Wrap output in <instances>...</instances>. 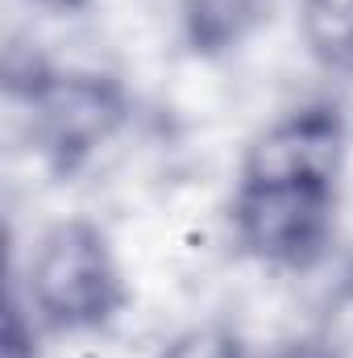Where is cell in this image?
I'll return each instance as SVG.
<instances>
[{
  "label": "cell",
  "instance_id": "obj_8",
  "mask_svg": "<svg viewBox=\"0 0 353 358\" xmlns=\"http://www.w3.org/2000/svg\"><path fill=\"white\" fill-rule=\"evenodd\" d=\"M0 358H38V334H33V321H29V313H25L17 292H8V304H4Z\"/></svg>",
  "mask_w": 353,
  "mask_h": 358
},
{
  "label": "cell",
  "instance_id": "obj_4",
  "mask_svg": "<svg viewBox=\"0 0 353 358\" xmlns=\"http://www.w3.org/2000/svg\"><path fill=\"white\" fill-rule=\"evenodd\" d=\"M345 163V117L333 104H303L274 121L250 146L241 179H324L337 183Z\"/></svg>",
  "mask_w": 353,
  "mask_h": 358
},
{
  "label": "cell",
  "instance_id": "obj_3",
  "mask_svg": "<svg viewBox=\"0 0 353 358\" xmlns=\"http://www.w3.org/2000/svg\"><path fill=\"white\" fill-rule=\"evenodd\" d=\"M33 146L50 171L75 176L121 134L129 96L100 71H46L29 92Z\"/></svg>",
  "mask_w": 353,
  "mask_h": 358
},
{
  "label": "cell",
  "instance_id": "obj_9",
  "mask_svg": "<svg viewBox=\"0 0 353 358\" xmlns=\"http://www.w3.org/2000/svg\"><path fill=\"white\" fill-rule=\"evenodd\" d=\"M266 358H337L320 338H295V342H283V346H274Z\"/></svg>",
  "mask_w": 353,
  "mask_h": 358
},
{
  "label": "cell",
  "instance_id": "obj_5",
  "mask_svg": "<svg viewBox=\"0 0 353 358\" xmlns=\"http://www.w3.org/2000/svg\"><path fill=\"white\" fill-rule=\"evenodd\" d=\"M262 17V0H179L183 42L200 59L237 50Z\"/></svg>",
  "mask_w": 353,
  "mask_h": 358
},
{
  "label": "cell",
  "instance_id": "obj_10",
  "mask_svg": "<svg viewBox=\"0 0 353 358\" xmlns=\"http://www.w3.org/2000/svg\"><path fill=\"white\" fill-rule=\"evenodd\" d=\"M29 4H38V8H50V13H75V8H84L88 0H29Z\"/></svg>",
  "mask_w": 353,
  "mask_h": 358
},
{
  "label": "cell",
  "instance_id": "obj_6",
  "mask_svg": "<svg viewBox=\"0 0 353 358\" xmlns=\"http://www.w3.org/2000/svg\"><path fill=\"white\" fill-rule=\"evenodd\" d=\"M299 34L324 71H353V0H299Z\"/></svg>",
  "mask_w": 353,
  "mask_h": 358
},
{
  "label": "cell",
  "instance_id": "obj_7",
  "mask_svg": "<svg viewBox=\"0 0 353 358\" xmlns=\"http://www.w3.org/2000/svg\"><path fill=\"white\" fill-rule=\"evenodd\" d=\"M163 358H246V342L237 329H229L220 321H204V325L183 329L163 350Z\"/></svg>",
  "mask_w": 353,
  "mask_h": 358
},
{
  "label": "cell",
  "instance_id": "obj_2",
  "mask_svg": "<svg viewBox=\"0 0 353 358\" xmlns=\"http://www.w3.org/2000/svg\"><path fill=\"white\" fill-rule=\"evenodd\" d=\"M337 183L324 179H241L233 196L237 242L270 267H312L333 238Z\"/></svg>",
  "mask_w": 353,
  "mask_h": 358
},
{
  "label": "cell",
  "instance_id": "obj_1",
  "mask_svg": "<svg viewBox=\"0 0 353 358\" xmlns=\"http://www.w3.org/2000/svg\"><path fill=\"white\" fill-rule=\"evenodd\" d=\"M29 304L54 334L104 329L125 304V279L108 234L84 217L46 229L29 267Z\"/></svg>",
  "mask_w": 353,
  "mask_h": 358
}]
</instances>
